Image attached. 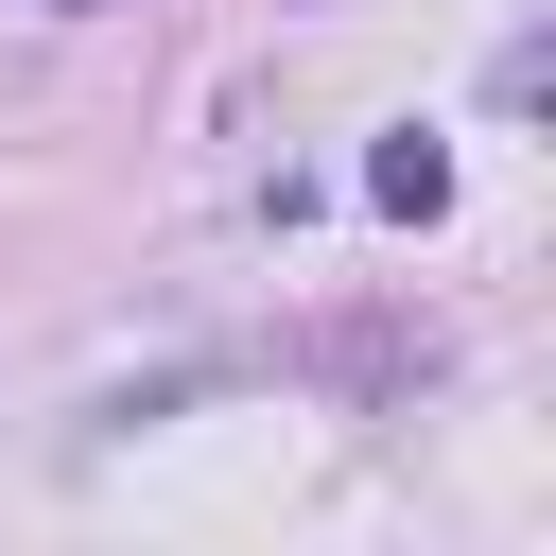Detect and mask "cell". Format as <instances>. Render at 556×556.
Masks as SVG:
<instances>
[{
    "label": "cell",
    "instance_id": "obj_1",
    "mask_svg": "<svg viewBox=\"0 0 556 556\" xmlns=\"http://www.w3.org/2000/svg\"><path fill=\"white\" fill-rule=\"evenodd\" d=\"M365 208H382V226H434V208H452V139H417V122H400V139L365 156Z\"/></svg>",
    "mask_w": 556,
    "mask_h": 556
},
{
    "label": "cell",
    "instance_id": "obj_2",
    "mask_svg": "<svg viewBox=\"0 0 556 556\" xmlns=\"http://www.w3.org/2000/svg\"><path fill=\"white\" fill-rule=\"evenodd\" d=\"M70 17H87V0H70Z\"/></svg>",
    "mask_w": 556,
    "mask_h": 556
}]
</instances>
